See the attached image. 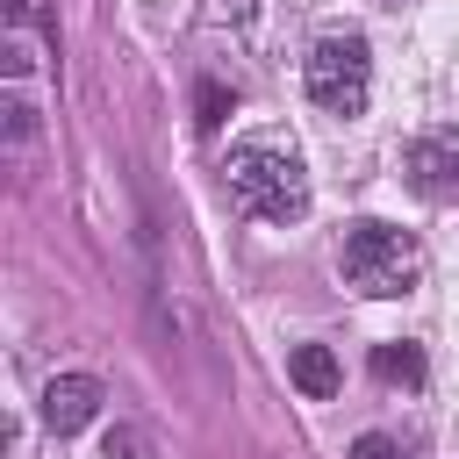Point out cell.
Listing matches in <instances>:
<instances>
[{"instance_id": "cell-5", "label": "cell", "mask_w": 459, "mask_h": 459, "mask_svg": "<svg viewBox=\"0 0 459 459\" xmlns=\"http://www.w3.org/2000/svg\"><path fill=\"white\" fill-rule=\"evenodd\" d=\"M409 186L430 194V201H452V194H459V143H452V136L409 143Z\"/></svg>"}, {"instance_id": "cell-2", "label": "cell", "mask_w": 459, "mask_h": 459, "mask_svg": "<svg viewBox=\"0 0 459 459\" xmlns=\"http://www.w3.org/2000/svg\"><path fill=\"white\" fill-rule=\"evenodd\" d=\"M337 265H344V280H351L359 294H409L416 273H423V251H416V237H402L394 222H351Z\"/></svg>"}, {"instance_id": "cell-6", "label": "cell", "mask_w": 459, "mask_h": 459, "mask_svg": "<svg viewBox=\"0 0 459 459\" xmlns=\"http://www.w3.org/2000/svg\"><path fill=\"white\" fill-rule=\"evenodd\" d=\"M287 380H294L308 402H330V394L344 387V366H337L330 344H294V351H287Z\"/></svg>"}, {"instance_id": "cell-4", "label": "cell", "mask_w": 459, "mask_h": 459, "mask_svg": "<svg viewBox=\"0 0 459 459\" xmlns=\"http://www.w3.org/2000/svg\"><path fill=\"white\" fill-rule=\"evenodd\" d=\"M93 416H100V380H93V373H57V380H43V423H50L57 437L86 430Z\"/></svg>"}, {"instance_id": "cell-3", "label": "cell", "mask_w": 459, "mask_h": 459, "mask_svg": "<svg viewBox=\"0 0 459 459\" xmlns=\"http://www.w3.org/2000/svg\"><path fill=\"white\" fill-rule=\"evenodd\" d=\"M301 72H308V100L330 108V115H359L366 93H373V57H366V36H351V29L316 36Z\"/></svg>"}, {"instance_id": "cell-9", "label": "cell", "mask_w": 459, "mask_h": 459, "mask_svg": "<svg viewBox=\"0 0 459 459\" xmlns=\"http://www.w3.org/2000/svg\"><path fill=\"white\" fill-rule=\"evenodd\" d=\"M351 459H402V445H394V437H380V430H366V437L351 445Z\"/></svg>"}, {"instance_id": "cell-10", "label": "cell", "mask_w": 459, "mask_h": 459, "mask_svg": "<svg viewBox=\"0 0 459 459\" xmlns=\"http://www.w3.org/2000/svg\"><path fill=\"white\" fill-rule=\"evenodd\" d=\"M194 122H201V129L222 122V86H201V115H194Z\"/></svg>"}, {"instance_id": "cell-1", "label": "cell", "mask_w": 459, "mask_h": 459, "mask_svg": "<svg viewBox=\"0 0 459 459\" xmlns=\"http://www.w3.org/2000/svg\"><path fill=\"white\" fill-rule=\"evenodd\" d=\"M222 186L258 222H301L308 215V172L287 143H237L222 158Z\"/></svg>"}, {"instance_id": "cell-7", "label": "cell", "mask_w": 459, "mask_h": 459, "mask_svg": "<svg viewBox=\"0 0 459 459\" xmlns=\"http://www.w3.org/2000/svg\"><path fill=\"white\" fill-rule=\"evenodd\" d=\"M373 373L416 387V380H423V351H416V344H380V351H373Z\"/></svg>"}, {"instance_id": "cell-8", "label": "cell", "mask_w": 459, "mask_h": 459, "mask_svg": "<svg viewBox=\"0 0 459 459\" xmlns=\"http://www.w3.org/2000/svg\"><path fill=\"white\" fill-rule=\"evenodd\" d=\"M100 459H151V430H136V423H115V430L100 437Z\"/></svg>"}]
</instances>
